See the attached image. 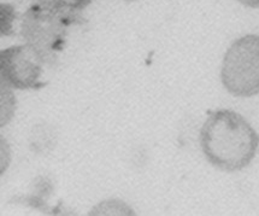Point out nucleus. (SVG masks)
Segmentation results:
<instances>
[{"label":"nucleus","instance_id":"nucleus-1","mask_svg":"<svg viewBox=\"0 0 259 216\" xmlns=\"http://www.w3.org/2000/svg\"><path fill=\"white\" fill-rule=\"evenodd\" d=\"M200 146L205 158L223 171L244 169L253 161L259 135L249 122L232 110L208 114L200 131Z\"/></svg>","mask_w":259,"mask_h":216},{"label":"nucleus","instance_id":"nucleus-2","mask_svg":"<svg viewBox=\"0 0 259 216\" xmlns=\"http://www.w3.org/2000/svg\"><path fill=\"white\" fill-rule=\"evenodd\" d=\"M83 20L76 11L63 8L55 0H36L22 15L20 34L46 64H52L65 47L69 30Z\"/></svg>","mask_w":259,"mask_h":216},{"label":"nucleus","instance_id":"nucleus-3","mask_svg":"<svg viewBox=\"0 0 259 216\" xmlns=\"http://www.w3.org/2000/svg\"><path fill=\"white\" fill-rule=\"evenodd\" d=\"M221 80L234 97L259 94V35L248 34L230 45L223 57Z\"/></svg>","mask_w":259,"mask_h":216},{"label":"nucleus","instance_id":"nucleus-4","mask_svg":"<svg viewBox=\"0 0 259 216\" xmlns=\"http://www.w3.org/2000/svg\"><path fill=\"white\" fill-rule=\"evenodd\" d=\"M44 64L46 63L42 57L27 44L3 50L0 53L3 86L15 90L41 87Z\"/></svg>","mask_w":259,"mask_h":216},{"label":"nucleus","instance_id":"nucleus-5","mask_svg":"<svg viewBox=\"0 0 259 216\" xmlns=\"http://www.w3.org/2000/svg\"><path fill=\"white\" fill-rule=\"evenodd\" d=\"M92 215H133L134 212L129 206L121 201H106L98 204L92 210Z\"/></svg>","mask_w":259,"mask_h":216},{"label":"nucleus","instance_id":"nucleus-6","mask_svg":"<svg viewBox=\"0 0 259 216\" xmlns=\"http://www.w3.org/2000/svg\"><path fill=\"white\" fill-rule=\"evenodd\" d=\"M15 12L8 4H2V34L3 35H11L12 22L15 20Z\"/></svg>","mask_w":259,"mask_h":216},{"label":"nucleus","instance_id":"nucleus-7","mask_svg":"<svg viewBox=\"0 0 259 216\" xmlns=\"http://www.w3.org/2000/svg\"><path fill=\"white\" fill-rule=\"evenodd\" d=\"M57 4H59L63 8L70 9L74 11H80L86 9L88 5L93 3V0H55Z\"/></svg>","mask_w":259,"mask_h":216},{"label":"nucleus","instance_id":"nucleus-8","mask_svg":"<svg viewBox=\"0 0 259 216\" xmlns=\"http://www.w3.org/2000/svg\"><path fill=\"white\" fill-rule=\"evenodd\" d=\"M239 4L246 6V8L251 9H257L259 8V0H235Z\"/></svg>","mask_w":259,"mask_h":216},{"label":"nucleus","instance_id":"nucleus-9","mask_svg":"<svg viewBox=\"0 0 259 216\" xmlns=\"http://www.w3.org/2000/svg\"><path fill=\"white\" fill-rule=\"evenodd\" d=\"M125 2H134V0H125Z\"/></svg>","mask_w":259,"mask_h":216}]
</instances>
